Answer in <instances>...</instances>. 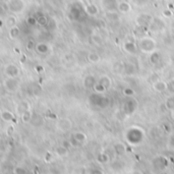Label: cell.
<instances>
[{"mask_svg": "<svg viewBox=\"0 0 174 174\" xmlns=\"http://www.w3.org/2000/svg\"><path fill=\"white\" fill-rule=\"evenodd\" d=\"M6 7H7V10L13 14H18L25 10L26 2L23 0H8Z\"/></svg>", "mask_w": 174, "mask_h": 174, "instance_id": "1", "label": "cell"}, {"mask_svg": "<svg viewBox=\"0 0 174 174\" xmlns=\"http://www.w3.org/2000/svg\"><path fill=\"white\" fill-rule=\"evenodd\" d=\"M4 87L8 92H16L19 86L18 81H15V78H8L4 82Z\"/></svg>", "mask_w": 174, "mask_h": 174, "instance_id": "2", "label": "cell"}, {"mask_svg": "<svg viewBox=\"0 0 174 174\" xmlns=\"http://www.w3.org/2000/svg\"><path fill=\"white\" fill-rule=\"evenodd\" d=\"M5 75L8 78H18L19 75V69L15 64L10 63L5 67Z\"/></svg>", "mask_w": 174, "mask_h": 174, "instance_id": "3", "label": "cell"}, {"mask_svg": "<svg viewBox=\"0 0 174 174\" xmlns=\"http://www.w3.org/2000/svg\"><path fill=\"white\" fill-rule=\"evenodd\" d=\"M28 110H31V106H30V104L26 101L21 102L18 105V107H16V111H18V113H19V114H22V113L28 111Z\"/></svg>", "mask_w": 174, "mask_h": 174, "instance_id": "4", "label": "cell"}, {"mask_svg": "<svg viewBox=\"0 0 174 174\" xmlns=\"http://www.w3.org/2000/svg\"><path fill=\"white\" fill-rule=\"evenodd\" d=\"M1 119L6 122H12L14 120V115L10 111L4 110V111H1Z\"/></svg>", "mask_w": 174, "mask_h": 174, "instance_id": "5", "label": "cell"}, {"mask_svg": "<svg viewBox=\"0 0 174 174\" xmlns=\"http://www.w3.org/2000/svg\"><path fill=\"white\" fill-rule=\"evenodd\" d=\"M19 28L18 26H11L10 29H9V37H10L11 39H16L19 36Z\"/></svg>", "mask_w": 174, "mask_h": 174, "instance_id": "6", "label": "cell"}, {"mask_svg": "<svg viewBox=\"0 0 174 174\" xmlns=\"http://www.w3.org/2000/svg\"><path fill=\"white\" fill-rule=\"evenodd\" d=\"M5 25L8 26L9 29L11 26H16V18L15 15H7V18L5 19Z\"/></svg>", "mask_w": 174, "mask_h": 174, "instance_id": "7", "label": "cell"}, {"mask_svg": "<svg viewBox=\"0 0 174 174\" xmlns=\"http://www.w3.org/2000/svg\"><path fill=\"white\" fill-rule=\"evenodd\" d=\"M32 115H33V113H32L31 110H28V111L22 113V114H21L22 121L25 122V123L30 122V121H31V119H32Z\"/></svg>", "mask_w": 174, "mask_h": 174, "instance_id": "8", "label": "cell"}, {"mask_svg": "<svg viewBox=\"0 0 174 174\" xmlns=\"http://www.w3.org/2000/svg\"><path fill=\"white\" fill-rule=\"evenodd\" d=\"M55 152H56V154H57L58 156H64V155H66V150H65V148L64 147H57V148L55 149Z\"/></svg>", "mask_w": 174, "mask_h": 174, "instance_id": "9", "label": "cell"}, {"mask_svg": "<svg viewBox=\"0 0 174 174\" xmlns=\"http://www.w3.org/2000/svg\"><path fill=\"white\" fill-rule=\"evenodd\" d=\"M7 13V7H4L2 4H0V18H4Z\"/></svg>", "mask_w": 174, "mask_h": 174, "instance_id": "10", "label": "cell"}, {"mask_svg": "<svg viewBox=\"0 0 174 174\" xmlns=\"http://www.w3.org/2000/svg\"><path fill=\"white\" fill-rule=\"evenodd\" d=\"M46 18L45 16H40V18L37 19V23H39V25H41V26H44V25H46Z\"/></svg>", "mask_w": 174, "mask_h": 174, "instance_id": "11", "label": "cell"}, {"mask_svg": "<svg viewBox=\"0 0 174 174\" xmlns=\"http://www.w3.org/2000/svg\"><path fill=\"white\" fill-rule=\"evenodd\" d=\"M13 172L14 173H21V174H23V173H26V170L22 168V167H15L14 170H13Z\"/></svg>", "mask_w": 174, "mask_h": 174, "instance_id": "12", "label": "cell"}, {"mask_svg": "<svg viewBox=\"0 0 174 174\" xmlns=\"http://www.w3.org/2000/svg\"><path fill=\"white\" fill-rule=\"evenodd\" d=\"M28 22L30 25H36L37 23V19L35 18H28Z\"/></svg>", "mask_w": 174, "mask_h": 174, "instance_id": "13", "label": "cell"}, {"mask_svg": "<svg viewBox=\"0 0 174 174\" xmlns=\"http://www.w3.org/2000/svg\"><path fill=\"white\" fill-rule=\"evenodd\" d=\"M12 132H13V125H9V126H8V129L6 130V133L10 136Z\"/></svg>", "mask_w": 174, "mask_h": 174, "instance_id": "14", "label": "cell"}, {"mask_svg": "<svg viewBox=\"0 0 174 174\" xmlns=\"http://www.w3.org/2000/svg\"><path fill=\"white\" fill-rule=\"evenodd\" d=\"M0 119H1V111H0Z\"/></svg>", "mask_w": 174, "mask_h": 174, "instance_id": "15", "label": "cell"}]
</instances>
